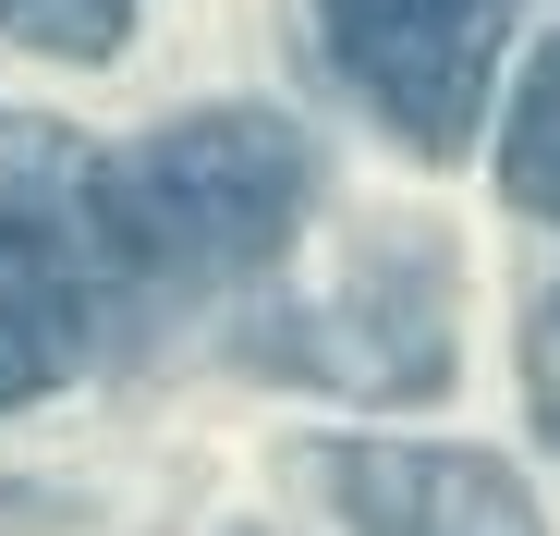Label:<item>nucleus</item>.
I'll return each mask as SVG.
<instances>
[{
    "mask_svg": "<svg viewBox=\"0 0 560 536\" xmlns=\"http://www.w3.org/2000/svg\"><path fill=\"white\" fill-rule=\"evenodd\" d=\"M85 208L159 281H232V268H268L317 208V147L280 110H183L135 159H110Z\"/></svg>",
    "mask_w": 560,
    "mask_h": 536,
    "instance_id": "1",
    "label": "nucleus"
},
{
    "mask_svg": "<svg viewBox=\"0 0 560 536\" xmlns=\"http://www.w3.org/2000/svg\"><path fill=\"white\" fill-rule=\"evenodd\" d=\"M317 25L353 73V98L378 110L415 159H451L488 123L500 73V0H317Z\"/></svg>",
    "mask_w": 560,
    "mask_h": 536,
    "instance_id": "2",
    "label": "nucleus"
},
{
    "mask_svg": "<svg viewBox=\"0 0 560 536\" xmlns=\"http://www.w3.org/2000/svg\"><path fill=\"white\" fill-rule=\"evenodd\" d=\"M305 488L353 536H548L536 488L500 452H439V439H317Z\"/></svg>",
    "mask_w": 560,
    "mask_h": 536,
    "instance_id": "3",
    "label": "nucleus"
},
{
    "mask_svg": "<svg viewBox=\"0 0 560 536\" xmlns=\"http://www.w3.org/2000/svg\"><path fill=\"white\" fill-rule=\"evenodd\" d=\"M85 220L49 184H0V403H37L85 366Z\"/></svg>",
    "mask_w": 560,
    "mask_h": 536,
    "instance_id": "4",
    "label": "nucleus"
},
{
    "mask_svg": "<svg viewBox=\"0 0 560 536\" xmlns=\"http://www.w3.org/2000/svg\"><path fill=\"white\" fill-rule=\"evenodd\" d=\"M500 184H512V208L560 220V37L536 49L524 98H512V135H500Z\"/></svg>",
    "mask_w": 560,
    "mask_h": 536,
    "instance_id": "5",
    "label": "nucleus"
},
{
    "mask_svg": "<svg viewBox=\"0 0 560 536\" xmlns=\"http://www.w3.org/2000/svg\"><path fill=\"white\" fill-rule=\"evenodd\" d=\"M135 13L147 0H0V37H25L49 61H110L135 37Z\"/></svg>",
    "mask_w": 560,
    "mask_h": 536,
    "instance_id": "6",
    "label": "nucleus"
},
{
    "mask_svg": "<svg viewBox=\"0 0 560 536\" xmlns=\"http://www.w3.org/2000/svg\"><path fill=\"white\" fill-rule=\"evenodd\" d=\"M524 391H536V427L560 439V281L536 293V329H524Z\"/></svg>",
    "mask_w": 560,
    "mask_h": 536,
    "instance_id": "7",
    "label": "nucleus"
}]
</instances>
